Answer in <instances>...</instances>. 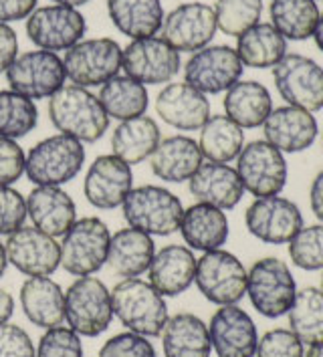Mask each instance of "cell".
Listing matches in <instances>:
<instances>
[{
	"mask_svg": "<svg viewBox=\"0 0 323 357\" xmlns=\"http://www.w3.org/2000/svg\"><path fill=\"white\" fill-rule=\"evenodd\" d=\"M49 119L55 130L81 144H96L110 128V117L97 95L79 85H63L49 97Z\"/></svg>",
	"mask_w": 323,
	"mask_h": 357,
	"instance_id": "obj_1",
	"label": "cell"
},
{
	"mask_svg": "<svg viewBox=\"0 0 323 357\" xmlns=\"http://www.w3.org/2000/svg\"><path fill=\"white\" fill-rule=\"evenodd\" d=\"M112 293L114 317L119 319L128 331L144 337H158L168 321V305L164 297L148 281L121 279Z\"/></svg>",
	"mask_w": 323,
	"mask_h": 357,
	"instance_id": "obj_2",
	"label": "cell"
},
{
	"mask_svg": "<svg viewBox=\"0 0 323 357\" xmlns=\"http://www.w3.org/2000/svg\"><path fill=\"white\" fill-rule=\"evenodd\" d=\"M85 166V148L69 135L55 133L35 144L27 153L24 174L35 186H65Z\"/></svg>",
	"mask_w": 323,
	"mask_h": 357,
	"instance_id": "obj_3",
	"label": "cell"
},
{
	"mask_svg": "<svg viewBox=\"0 0 323 357\" xmlns=\"http://www.w3.org/2000/svg\"><path fill=\"white\" fill-rule=\"evenodd\" d=\"M121 214L128 226L150 236H170L180 228L184 206L168 188L144 184L130 190L121 204Z\"/></svg>",
	"mask_w": 323,
	"mask_h": 357,
	"instance_id": "obj_4",
	"label": "cell"
},
{
	"mask_svg": "<svg viewBox=\"0 0 323 357\" xmlns=\"http://www.w3.org/2000/svg\"><path fill=\"white\" fill-rule=\"evenodd\" d=\"M61 238V266L69 275L91 277L107 264L112 232L101 218H77Z\"/></svg>",
	"mask_w": 323,
	"mask_h": 357,
	"instance_id": "obj_5",
	"label": "cell"
},
{
	"mask_svg": "<svg viewBox=\"0 0 323 357\" xmlns=\"http://www.w3.org/2000/svg\"><path fill=\"white\" fill-rule=\"evenodd\" d=\"M65 321L79 337L103 335L112 321V293L97 277H79L65 291Z\"/></svg>",
	"mask_w": 323,
	"mask_h": 357,
	"instance_id": "obj_6",
	"label": "cell"
},
{
	"mask_svg": "<svg viewBox=\"0 0 323 357\" xmlns=\"http://www.w3.org/2000/svg\"><path fill=\"white\" fill-rule=\"evenodd\" d=\"M123 49L110 37L81 38L65 51L63 67L67 79L79 87H101L119 75Z\"/></svg>",
	"mask_w": 323,
	"mask_h": 357,
	"instance_id": "obj_7",
	"label": "cell"
},
{
	"mask_svg": "<svg viewBox=\"0 0 323 357\" xmlns=\"http://www.w3.org/2000/svg\"><path fill=\"white\" fill-rule=\"evenodd\" d=\"M295 293V279L281 259L266 257L247 271L248 299L266 319L283 317L293 305Z\"/></svg>",
	"mask_w": 323,
	"mask_h": 357,
	"instance_id": "obj_8",
	"label": "cell"
},
{
	"mask_svg": "<svg viewBox=\"0 0 323 357\" xmlns=\"http://www.w3.org/2000/svg\"><path fill=\"white\" fill-rule=\"evenodd\" d=\"M194 282L210 303L236 305L247 295V268L232 252L216 248L196 261Z\"/></svg>",
	"mask_w": 323,
	"mask_h": 357,
	"instance_id": "obj_9",
	"label": "cell"
},
{
	"mask_svg": "<svg viewBox=\"0 0 323 357\" xmlns=\"http://www.w3.org/2000/svg\"><path fill=\"white\" fill-rule=\"evenodd\" d=\"M236 174L255 198L279 196L287 184L285 155L266 139L247 144L236 158Z\"/></svg>",
	"mask_w": 323,
	"mask_h": 357,
	"instance_id": "obj_10",
	"label": "cell"
},
{
	"mask_svg": "<svg viewBox=\"0 0 323 357\" xmlns=\"http://www.w3.org/2000/svg\"><path fill=\"white\" fill-rule=\"evenodd\" d=\"M273 79L287 105L311 113L323 109V67L313 59L285 55L273 67Z\"/></svg>",
	"mask_w": 323,
	"mask_h": 357,
	"instance_id": "obj_11",
	"label": "cell"
},
{
	"mask_svg": "<svg viewBox=\"0 0 323 357\" xmlns=\"http://www.w3.org/2000/svg\"><path fill=\"white\" fill-rule=\"evenodd\" d=\"M63 59L51 51H27L6 71V81L15 93L29 99H49L65 85Z\"/></svg>",
	"mask_w": 323,
	"mask_h": 357,
	"instance_id": "obj_12",
	"label": "cell"
},
{
	"mask_svg": "<svg viewBox=\"0 0 323 357\" xmlns=\"http://www.w3.org/2000/svg\"><path fill=\"white\" fill-rule=\"evenodd\" d=\"M245 65L236 51L228 45H209L192 53L184 65V83L204 95H218L228 91L241 81Z\"/></svg>",
	"mask_w": 323,
	"mask_h": 357,
	"instance_id": "obj_13",
	"label": "cell"
},
{
	"mask_svg": "<svg viewBox=\"0 0 323 357\" xmlns=\"http://www.w3.org/2000/svg\"><path fill=\"white\" fill-rule=\"evenodd\" d=\"M180 67V53L160 37L133 38L121 55L123 73L142 85L170 83Z\"/></svg>",
	"mask_w": 323,
	"mask_h": 357,
	"instance_id": "obj_14",
	"label": "cell"
},
{
	"mask_svg": "<svg viewBox=\"0 0 323 357\" xmlns=\"http://www.w3.org/2000/svg\"><path fill=\"white\" fill-rule=\"evenodd\" d=\"M87 31L85 17L71 6H37L27 19V37L43 51H67Z\"/></svg>",
	"mask_w": 323,
	"mask_h": 357,
	"instance_id": "obj_15",
	"label": "cell"
},
{
	"mask_svg": "<svg viewBox=\"0 0 323 357\" xmlns=\"http://www.w3.org/2000/svg\"><path fill=\"white\" fill-rule=\"evenodd\" d=\"M218 31L214 8L204 2H184L164 17L160 35L178 53H196L209 47Z\"/></svg>",
	"mask_w": 323,
	"mask_h": 357,
	"instance_id": "obj_16",
	"label": "cell"
},
{
	"mask_svg": "<svg viewBox=\"0 0 323 357\" xmlns=\"http://www.w3.org/2000/svg\"><path fill=\"white\" fill-rule=\"evenodd\" d=\"M247 230L266 245H285L301 228L303 216L295 202L281 196L255 198L245 212Z\"/></svg>",
	"mask_w": 323,
	"mask_h": 357,
	"instance_id": "obj_17",
	"label": "cell"
},
{
	"mask_svg": "<svg viewBox=\"0 0 323 357\" xmlns=\"http://www.w3.org/2000/svg\"><path fill=\"white\" fill-rule=\"evenodd\" d=\"M6 261L27 277H51L61 266L59 243L35 226H20L4 243Z\"/></svg>",
	"mask_w": 323,
	"mask_h": 357,
	"instance_id": "obj_18",
	"label": "cell"
},
{
	"mask_svg": "<svg viewBox=\"0 0 323 357\" xmlns=\"http://www.w3.org/2000/svg\"><path fill=\"white\" fill-rule=\"evenodd\" d=\"M132 188V166L119 160L114 153L96 158L83 180L85 200L97 210L121 208Z\"/></svg>",
	"mask_w": 323,
	"mask_h": 357,
	"instance_id": "obj_19",
	"label": "cell"
},
{
	"mask_svg": "<svg viewBox=\"0 0 323 357\" xmlns=\"http://www.w3.org/2000/svg\"><path fill=\"white\" fill-rule=\"evenodd\" d=\"M209 335L218 357H255L259 343L257 325L236 305H223L212 315Z\"/></svg>",
	"mask_w": 323,
	"mask_h": 357,
	"instance_id": "obj_20",
	"label": "cell"
},
{
	"mask_svg": "<svg viewBox=\"0 0 323 357\" xmlns=\"http://www.w3.org/2000/svg\"><path fill=\"white\" fill-rule=\"evenodd\" d=\"M156 113L170 128L194 132L210 117V101L188 83H168L156 97Z\"/></svg>",
	"mask_w": 323,
	"mask_h": 357,
	"instance_id": "obj_21",
	"label": "cell"
},
{
	"mask_svg": "<svg viewBox=\"0 0 323 357\" xmlns=\"http://www.w3.org/2000/svg\"><path fill=\"white\" fill-rule=\"evenodd\" d=\"M263 130L266 142L281 153H299L313 146L320 133V126L311 112L283 105L269 113Z\"/></svg>",
	"mask_w": 323,
	"mask_h": 357,
	"instance_id": "obj_22",
	"label": "cell"
},
{
	"mask_svg": "<svg viewBox=\"0 0 323 357\" xmlns=\"http://www.w3.org/2000/svg\"><path fill=\"white\" fill-rule=\"evenodd\" d=\"M27 216L40 232L57 238L77 220V204L63 186H35L27 196Z\"/></svg>",
	"mask_w": 323,
	"mask_h": 357,
	"instance_id": "obj_23",
	"label": "cell"
},
{
	"mask_svg": "<svg viewBox=\"0 0 323 357\" xmlns=\"http://www.w3.org/2000/svg\"><path fill=\"white\" fill-rule=\"evenodd\" d=\"M188 190L196 202L220 210L236 208L245 194L236 169L230 168L228 164H214V162L200 164V168L188 180Z\"/></svg>",
	"mask_w": 323,
	"mask_h": 357,
	"instance_id": "obj_24",
	"label": "cell"
},
{
	"mask_svg": "<svg viewBox=\"0 0 323 357\" xmlns=\"http://www.w3.org/2000/svg\"><path fill=\"white\" fill-rule=\"evenodd\" d=\"M196 257L188 246L166 245L156 250L148 268L150 284L162 297H178L190 289L196 275Z\"/></svg>",
	"mask_w": 323,
	"mask_h": 357,
	"instance_id": "obj_25",
	"label": "cell"
},
{
	"mask_svg": "<svg viewBox=\"0 0 323 357\" xmlns=\"http://www.w3.org/2000/svg\"><path fill=\"white\" fill-rule=\"evenodd\" d=\"M204 162L198 142L188 135L164 137L150 155V169L156 178L168 184L188 182L192 174Z\"/></svg>",
	"mask_w": 323,
	"mask_h": 357,
	"instance_id": "obj_26",
	"label": "cell"
},
{
	"mask_svg": "<svg viewBox=\"0 0 323 357\" xmlns=\"http://www.w3.org/2000/svg\"><path fill=\"white\" fill-rule=\"evenodd\" d=\"M20 305L35 327L53 329L65 323V291L51 277H31L22 282Z\"/></svg>",
	"mask_w": 323,
	"mask_h": 357,
	"instance_id": "obj_27",
	"label": "cell"
},
{
	"mask_svg": "<svg viewBox=\"0 0 323 357\" xmlns=\"http://www.w3.org/2000/svg\"><path fill=\"white\" fill-rule=\"evenodd\" d=\"M153 255V236L128 226L112 234L107 264L121 279H137L144 273H148Z\"/></svg>",
	"mask_w": 323,
	"mask_h": 357,
	"instance_id": "obj_28",
	"label": "cell"
},
{
	"mask_svg": "<svg viewBox=\"0 0 323 357\" xmlns=\"http://www.w3.org/2000/svg\"><path fill=\"white\" fill-rule=\"evenodd\" d=\"M178 230L190 250L209 252L228 241V218L225 210L196 202L184 208Z\"/></svg>",
	"mask_w": 323,
	"mask_h": 357,
	"instance_id": "obj_29",
	"label": "cell"
},
{
	"mask_svg": "<svg viewBox=\"0 0 323 357\" xmlns=\"http://www.w3.org/2000/svg\"><path fill=\"white\" fill-rule=\"evenodd\" d=\"M164 357H210L209 325L194 313H178L168 317L162 329Z\"/></svg>",
	"mask_w": 323,
	"mask_h": 357,
	"instance_id": "obj_30",
	"label": "cell"
},
{
	"mask_svg": "<svg viewBox=\"0 0 323 357\" xmlns=\"http://www.w3.org/2000/svg\"><path fill=\"white\" fill-rule=\"evenodd\" d=\"M160 142L162 132L156 119L148 115H140L117 123L112 133V151L119 160L133 166L150 160Z\"/></svg>",
	"mask_w": 323,
	"mask_h": 357,
	"instance_id": "obj_31",
	"label": "cell"
},
{
	"mask_svg": "<svg viewBox=\"0 0 323 357\" xmlns=\"http://www.w3.org/2000/svg\"><path fill=\"white\" fill-rule=\"evenodd\" d=\"M225 112L243 130H255L265 123L273 112V99L263 83L259 81H236L225 95Z\"/></svg>",
	"mask_w": 323,
	"mask_h": 357,
	"instance_id": "obj_32",
	"label": "cell"
},
{
	"mask_svg": "<svg viewBox=\"0 0 323 357\" xmlns=\"http://www.w3.org/2000/svg\"><path fill=\"white\" fill-rule=\"evenodd\" d=\"M107 13L114 26L126 37H156L164 22L160 0H107Z\"/></svg>",
	"mask_w": 323,
	"mask_h": 357,
	"instance_id": "obj_33",
	"label": "cell"
},
{
	"mask_svg": "<svg viewBox=\"0 0 323 357\" xmlns=\"http://www.w3.org/2000/svg\"><path fill=\"white\" fill-rule=\"evenodd\" d=\"M234 51L245 67L269 69L287 55V38L271 22H257L239 37Z\"/></svg>",
	"mask_w": 323,
	"mask_h": 357,
	"instance_id": "obj_34",
	"label": "cell"
},
{
	"mask_svg": "<svg viewBox=\"0 0 323 357\" xmlns=\"http://www.w3.org/2000/svg\"><path fill=\"white\" fill-rule=\"evenodd\" d=\"M97 99L110 119L126 121L132 117L146 115L150 95L146 85L133 81L128 75H115L99 87Z\"/></svg>",
	"mask_w": 323,
	"mask_h": 357,
	"instance_id": "obj_35",
	"label": "cell"
},
{
	"mask_svg": "<svg viewBox=\"0 0 323 357\" xmlns=\"http://www.w3.org/2000/svg\"><path fill=\"white\" fill-rule=\"evenodd\" d=\"M198 148L204 160L214 164H228L239 158L245 148V132L227 115H210L200 128Z\"/></svg>",
	"mask_w": 323,
	"mask_h": 357,
	"instance_id": "obj_36",
	"label": "cell"
},
{
	"mask_svg": "<svg viewBox=\"0 0 323 357\" xmlns=\"http://www.w3.org/2000/svg\"><path fill=\"white\" fill-rule=\"evenodd\" d=\"M289 315V329L303 345L323 341V291L317 287H305L295 293Z\"/></svg>",
	"mask_w": 323,
	"mask_h": 357,
	"instance_id": "obj_37",
	"label": "cell"
},
{
	"mask_svg": "<svg viewBox=\"0 0 323 357\" xmlns=\"http://www.w3.org/2000/svg\"><path fill=\"white\" fill-rule=\"evenodd\" d=\"M271 24L291 40H305L313 37L315 24L320 20V8L315 0H273Z\"/></svg>",
	"mask_w": 323,
	"mask_h": 357,
	"instance_id": "obj_38",
	"label": "cell"
},
{
	"mask_svg": "<svg viewBox=\"0 0 323 357\" xmlns=\"http://www.w3.org/2000/svg\"><path fill=\"white\" fill-rule=\"evenodd\" d=\"M37 123L38 109L33 99L15 93L13 89L0 91V137H27Z\"/></svg>",
	"mask_w": 323,
	"mask_h": 357,
	"instance_id": "obj_39",
	"label": "cell"
},
{
	"mask_svg": "<svg viewBox=\"0 0 323 357\" xmlns=\"http://www.w3.org/2000/svg\"><path fill=\"white\" fill-rule=\"evenodd\" d=\"M216 26L228 37H241L263 15V0H216Z\"/></svg>",
	"mask_w": 323,
	"mask_h": 357,
	"instance_id": "obj_40",
	"label": "cell"
},
{
	"mask_svg": "<svg viewBox=\"0 0 323 357\" xmlns=\"http://www.w3.org/2000/svg\"><path fill=\"white\" fill-rule=\"evenodd\" d=\"M289 257L303 271H323V225L303 226L289 241Z\"/></svg>",
	"mask_w": 323,
	"mask_h": 357,
	"instance_id": "obj_41",
	"label": "cell"
},
{
	"mask_svg": "<svg viewBox=\"0 0 323 357\" xmlns=\"http://www.w3.org/2000/svg\"><path fill=\"white\" fill-rule=\"evenodd\" d=\"M35 357H83L81 337L69 327H53L38 339Z\"/></svg>",
	"mask_w": 323,
	"mask_h": 357,
	"instance_id": "obj_42",
	"label": "cell"
},
{
	"mask_svg": "<svg viewBox=\"0 0 323 357\" xmlns=\"http://www.w3.org/2000/svg\"><path fill=\"white\" fill-rule=\"evenodd\" d=\"M97 357H158L152 341L140 333L123 331L110 337L99 349Z\"/></svg>",
	"mask_w": 323,
	"mask_h": 357,
	"instance_id": "obj_43",
	"label": "cell"
},
{
	"mask_svg": "<svg viewBox=\"0 0 323 357\" xmlns=\"http://www.w3.org/2000/svg\"><path fill=\"white\" fill-rule=\"evenodd\" d=\"M303 343L291 329H271L257 343L255 357H303Z\"/></svg>",
	"mask_w": 323,
	"mask_h": 357,
	"instance_id": "obj_44",
	"label": "cell"
},
{
	"mask_svg": "<svg viewBox=\"0 0 323 357\" xmlns=\"http://www.w3.org/2000/svg\"><path fill=\"white\" fill-rule=\"evenodd\" d=\"M27 218V198L13 186H0V236L19 230Z\"/></svg>",
	"mask_w": 323,
	"mask_h": 357,
	"instance_id": "obj_45",
	"label": "cell"
},
{
	"mask_svg": "<svg viewBox=\"0 0 323 357\" xmlns=\"http://www.w3.org/2000/svg\"><path fill=\"white\" fill-rule=\"evenodd\" d=\"M27 153L17 139L0 137V186H13L24 176Z\"/></svg>",
	"mask_w": 323,
	"mask_h": 357,
	"instance_id": "obj_46",
	"label": "cell"
},
{
	"mask_svg": "<svg viewBox=\"0 0 323 357\" xmlns=\"http://www.w3.org/2000/svg\"><path fill=\"white\" fill-rule=\"evenodd\" d=\"M37 349L31 335L15 323L0 325V357H35Z\"/></svg>",
	"mask_w": 323,
	"mask_h": 357,
	"instance_id": "obj_47",
	"label": "cell"
},
{
	"mask_svg": "<svg viewBox=\"0 0 323 357\" xmlns=\"http://www.w3.org/2000/svg\"><path fill=\"white\" fill-rule=\"evenodd\" d=\"M17 56H19L17 33L8 24L0 22V73H6Z\"/></svg>",
	"mask_w": 323,
	"mask_h": 357,
	"instance_id": "obj_48",
	"label": "cell"
},
{
	"mask_svg": "<svg viewBox=\"0 0 323 357\" xmlns=\"http://www.w3.org/2000/svg\"><path fill=\"white\" fill-rule=\"evenodd\" d=\"M38 0H0V22H17L29 19V15L37 8Z\"/></svg>",
	"mask_w": 323,
	"mask_h": 357,
	"instance_id": "obj_49",
	"label": "cell"
},
{
	"mask_svg": "<svg viewBox=\"0 0 323 357\" xmlns=\"http://www.w3.org/2000/svg\"><path fill=\"white\" fill-rule=\"evenodd\" d=\"M309 204H311V212L315 214V218L323 222V169L317 172V176H315L313 182H311Z\"/></svg>",
	"mask_w": 323,
	"mask_h": 357,
	"instance_id": "obj_50",
	"label": "cell"
},
{
	"mask_svg": "<svg viewBox=\"0 0 323 357\" xmlns=\"http://www.w3.org/2000/svg\"><path fill=\"white\" fill-rule=\"evenodd\" d=\"M15 313V299L10 297L8 291L0 289V325L8 323Z\"/></svg>",
	"mask_w": 323,
	"mask_h": 357,
	"instance_id": "obj_51",
	"label": "cell"
},
{
	"mask_svg": "<svg viewBox=\"0 0 323 357\" xmlns=\"http://www.w3.org/2000/svg\"><path fill=\"white\" fill-rule=\"evenodd\" d=\"M313 38H315V45L317 49L323 53V15H320V20L315 24V31H313Z\"/></svg>",
	"mask_w": 323,
	"mask_h": 357,
	"instance_id": "obj_52",
	"label": "cell"
},
{
	"mask_svg": "<svg viewBox=\"0 0 323 357\" xmlns=\"http://www.w3.org/2000/svg\"><path fill=\"white\" fill-rule=\"evenodd\" d=\"M6 266H8V261H6V250H4V243L0 241V279L4 277L6 273Z\"/></svg>",
	"mask_w": 323,
	"mask_h": 357,
	"instance_id": "obj_53",
	"label": "cell"
},
{
	"mask_svg": "<svg viewBox=\"0 0 323 357\" xmlns=\"http://www.w3.org/2000/svg\"><path fill=\"white\" fill-rule=\"evenodd\" d=\"M55 4H61V6H71V8H79L83 4H87L89 0H53Z\"/></svg>",
	"mask_w": 323,
	"mask_h": 357,
	"instance_id": "obj_54",
	"label": "cell"
},
{
	"mask_svg": "<svg viewBox=\"0 0 323 357\" xmlns=\"http://www.w3.org/2000/svg\"><path fill=\"white\" fill-rule=\"evenodd\" d=\"M303 357H323V341L315 343V345H309V351Z\"/></svg>",
	"mask_w": 323,
	"mask_h": 357,
	"instance_id": "obj_55",
	"label": "cell"
},
{
	"mask_svg": "<svg viewBox=\"0 0 323 357\" xmlns=\"http://www.w3.org/2000/svg\"><path fill=\"white\" fill-rule=\"evenodd\" d=\"M322 287H323V277H322ZM322 291H323V289H322Z\"/></svg>",
	"mask_w": 323,
	"mask_h": 357,
	"instance_id": "obj_56",
	"label": "cell"
}]
</instances>
